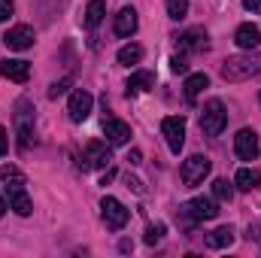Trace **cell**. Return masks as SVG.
Returning a JSON list of instances; mask_svg holds the SVG:
<instances>
[{"instance_id": "cell-26", "label": "cell", "mask_w": 261, "mask_h": 258, "mask_svg": "<svg viewBox=\"0 0 261 258\" xmlns=\"http://www.w3.org/2000/svg\"><path fill=\"white\" fill-rule=\"evenodd\" d=\"M161 234H164V225H149V228H146V243L155 246V243L161 240Z\"/></svg>"}, {"instance_id": "cell-32", "label": "cell", "mask_w": 261, "mask_h": 258, "mask_svg": "<svg viewBox=\"0 0 261 258\" xmlns=\"http://www.w3.org/2000/svg\"><path fill=\"white\" fill-rule=\"evenodd\" d=\"M128 189H134L137 194H143V183L140 179H128Z\"/></svg>"}, {"instance_id": "cell-7", "label": "cell", "mask_w": 261, "mask_h": 258, "mask_svg": "<svg viewBox=\"0 0 261 258\" xmlns=\"http://www.w3.org/2000/svg\"><path fill=\"white\" fill-rule=\"evenodd\" d=\"M206 173H210V158H206V155H192V158H186V161H182V170H179L186 189L200 186Z\"/></svg>"}, {"instance_id": "cell-5", "label": "cell", "mask_w": 261, "mask_h": 258, "mask_svg": "<svg viewBox=\"0 0 261 258\" xmlns=\"http://www.w3.org/2000/svg\"><path fill=\"white\" fill-rule=\"evenodd\" d=\"M110 161H113L110 146L100 143V140L88 143V146L82 149V155H79V167H82V170H100V167H107Z\"/></svg>"}, {"instance_id": "cell-29", "label": "cell", "mask_w": 261, "mask_h": 258, "mask_svg": "<svg viewBox=\"0 0 261 258\" xmlns=\"http://www.w3.org/2000/svg\"><path fill=\"white\" fill-rule=\"evenodd\" d=\"M12 15V0H0V21H6Z\"/></svg>"}, {"instance_id": "cell-31", "label": "cell", "mask_w": 261, "mask_h": 258, "mask_svg": "<svg viewBox=\"0 0 261 258\" xmlns=\"http://www.w3.org/2000/svg\"><path fill=\"white\" fill-rule=\"evenodd\" d=\"M243 6H246L249 12H261V0H243Z\"/></svg>"}, {"instance_id": "cell-22", "label": "cell", "mask_w": 261, "mask_h": 258, "mask_svg": "<svg viewBox=\"0 0 261 258\" xmlns=\"http://www.w3.org/2000/svg\"><path fill=\"white\" fill-rule=\"evenodd\" d=\"M103 15H107V3L103 0H88V6H85V28H97L103 21Z\"/></svg>"}, {"instance_id": "cell-17", "label": "cell", "mask_w": 261, "mask_h": 258, "mask_svg": "<svg viewBox=\"0 0 261 258\" xmlns=\"http://www.w3.org/2000/svg\"><path fill=\"white\" fill-rule=\"evenodd\" d=\"M128 94H143V91H149V88H155V73H149V70H140V73H134L128 79Z\"/></svg>"}, {"instance_id": "cell-21", "label": "cell", "mask_w": 261, "mask_h": 258, "mask_svg": "<svg viewBox=\"0 0 261 258\" xmlns=\"http://www.w3.org/2000/svg\"><path fill=\"white\" fill-rule=\"evenodd\" d=\"M206 85H210V76H206V73H195V76H189V79H186V100L195 104L197 94H200Z\"/></svg>"}, {"instance_id": "cell-9", "label": "cell", "mask_w": 261, "mask_h": 258, "mask_svg": "<svg viewBox=\"0 0 261 258\" xmlns=\"http://www.w3.org/2000/svg\"><path fill=\"white\" fill-rule=\"evenodd\" d=\"M234 152H237V158H243V161L258 158V134L252 128L237 131V137H234Z\"/></svg>"}, {"instance_id": "cell-19", "label": "cell", "mask_w": 261, "mask_h": 258, "mask_svg": "<svg viewBox=\"0 0 261 258\" xmlns=\"http://www.w3.org/2000/svg\"><path fill=\"white\" fill-rule=\"evenodd\" d=\"M234 186L243 189V192H255V189H261V173L258 170H249V167H240L237 176H234Z\"/></svg>"}, {"instance_id": "cell-3", "label": "cell", "mask_w": 261, "mask_h": 258, "mask_svg": "<svg viewBox=\"0 0 261 258\" xmlns=\"http://www.w3.org/2000/svg\"><path fill=\"white\" fill-rule=\"evenodd\" d=\"M228 125V113H225V104L222 100H206L203 104V113H200V131L206 137H219Z\"/></svg>"}, {"instance_id": "cell-10", "label": "cell", "mask_w": 261, "mask_h": 258, "mask_svg": "<svg viewBox=\"0 0 261 258\" xmlns=\"http://www.w3.org/2000/svg\"><path fill=\"white\" fill-rule=\"evenodd\" d=\"M91 107H94V97L88 94V91H73L70 94V104H67V113H70V119L73 122H85L88 116H91Z\"/></svg>"}, {"instance_id": "cell-6", "label": "cell", "mask_w": 261, "mask_h": 258, "mask_svg": "<svg viewBox=\"0 0 261 258\" xmlns=\"http://www.w3.org/2000/svg\"><path fill=\"white\" fill-rule=\"evenodd\" d=\"M100 216H103L107 228H113V231H122L130 219L128 207H125L119 197H103V200H100Z\"/></svg>"}, {"instance_id": "cell-35", "label": "cell", "mask_w": 261, "mask_h": 258, "mask_svg": "<svg viewBox=\"0 0 261 258\" xmlns=\"http://www.w3.org/2000/svg\"><path fill=\"white\" fill-rule=\"evenodd\" d=\"M3 213H6V200L0 197V219H3Z\"/></svg>"}, {"instance_id": "cell-20", "label": "cell", "mask_w": 261, "mask_h": 258, "mask_svg": "<svg viewBox=\"0 0 261 258\" xmlns=\"http://www.w3.org/2000/svg\"><path fill=\"white\" fill-rule=\"evenodd\" d=\"M137 31V12L130 9V6H125L119 15H116V34L119 37H130Z\"/></svg>"}, {"instance_id": "cell-14", "label": "cell", "mask_w": 261, "mask_h": 258, "mask_svg": "<svg viewBox=\"0 0 261 258\" xmlns=\"http://www.w3.org/2000/svg\"><path fill=\"white\" fill-rule=\"evenodd\" d=\"M0 73H3L6 79H12V82H28V76H31V64L21 61V58H6V61L0 64Z\"/></svg>"}, {"instance_id": "cell-13", "label": "cell", "mask_w": 261, "mask_h": 258, "mask_svg": "<svg viewBox=\"0 0 261 258\" xmlns=\"http://www.w3.org/2000/svg\"><path fill=\"white\" fill-rule=\"evenodd\" d=\"M103 134H107V143L110 146H125L130 140V125L122 119H107L103 122Z\"/></svg>"}, {"instance_id": "cell-30", "label": "cell", "mask_w": 261, "mask_h": 258, "mask_svg": "<svg viewBox=\"0 0 261 258\" xmlns=\"http://www.w3.org/2000/svg\"><path fill=\"white\" fill-rule=\"evenodd\" d=\"M6 146H9V137H6V128L0 125V158L6 155Z\"/></svg>"}, {"instance_id": "cell-4", "label": "cell", "mask_w": 261, "mask_h": 258, "mask_svg": "<svg viewBox=\"0 0 261 258\" xmlns=\"http://www.w3.org/2000/svg\"><path fill=\"white\" fill-rule=\"evenodd\" d=\"M179 216L189 219V222H210V219L219 216V207H216L213 197H192L189 203L179 207Z\"/></svg>"}, {"instance_id": "cell-24", "label": "cell", "mask_w": 261, "mask_h": 258, "mask_svg": "<svg viewBox=\"0 0 261 258\" xmlns=\"http://www.w3.org/2000/svg\"><path fill=\"white\" fill-rule=\"evenodd\" d=\"M167 15L173 21H182L189 15V0H167Z\"/></svg>"}, {"instance_id": "cell-28", "label": "cell", "mask_w": 261, "mask_h": 258, "mask_svg": "<svg viewBox=\"0 0 261 258\" xmlns=\"http://www.w3.org/2000/svg\"><path fill=\"white\" fill-rule=\"evenodd\" d=\"M67 85H70V79H61V82H52V88H49V97H58V94H64Z\"/></svg>"}, {"instance_id": "cell-33", "label": "cell", "mask_w": 261, "mask_h": 258, "mask_svg": "<svg viewBox=\"0 0 261 258\" xmlns=\"http://www.w3.org/2000/svg\"><path fill=\"white\" fill-rule=\"evenodd\" d=\"M113 179H116V170H107V176L100 179V186H107V183H113Z\"/></svg>"}, {"instance_id": "cell-36", "label": "cell", "mask_w": 261, "mask_h": 258, "mask_svg": "<svg viewBox=\"0 0 261 258\" xmlns=\"http://www.w3.org/2000/svg\"><path fill=\"white\" fill-rule=\"evenodd\" d=\"M258 100H261V94H258Z\"/></svg>"}, {"instance_id": "cell-12", "label": "cell", "mask_w": 261, "mask_h": 258, "mask_svg": "<svg viewBox=\"0 0 261 258\" xmlns=\"http://www.w3.org/2000/svg\"><path fill=\"white\" fill-rule=\"evenodd\" d=\"M6 194H9V210H15L18 216H31L34 213V203H31V197L24 192V183L21 186H3Z\"/></svg>"}, {"instance_id": "cell-8", "label": "cell", "mask_w": 261, "mask_h": 258, "mask_svg": "<svg viewBox=\"0 0 261 258\" xmlns=\"http://www.w3.org/2000/svg\"><path fill=\"white\" fill-rule=\"evenodd\" d=\"M161 134H164L170 152L179 155V149H182V143H186V119H182V116H167V119L161 122Z\"/></svg>"}, {"instance_id": "cell-27", "label": "cell", "mask_w": 261, "mask_h": 258, "mask_svg": "<svg viewBox=\"0 0 261 258\" xmlns=\"http://www.w3.org/2000/svg\"><path fill=\"white\" fill-rule=\"evenodd\" d=\"M170 70H173V73H186V70H189V61H186L182 55H173V61H170Z\"/></svg>"}, {"instance_id": "cell-34", "label": "cell", "mask_w": 261, "mask_h": 258, "mask_svg": "<svg viewBox=\"0 0 261 258\" xmlns=\"http://www.w3.org/2000/svg\"><path fill=\"white\" fill-rule=\"evenodd\" d=\"M128 161H130V164H140V152H137V149L128 155Z\"/></svg>"}, {"instance_id": "cell-11", "label": "cell", "mask_w": 261, "mask_h": 258, "mask_svg": "<svg viewBox=\"0 0 261 258\" xmlns=\"http://www.w3.org/2000/svg\"><path fill=\"white\" fill-rule=\"evenodd\" d=\"M3 43H6V49H12V52H24V49L34 46V28H28V24H15L12 31H6Z\"/></svg>"}, {"instance_id": "cell-2", "label": "cell", "mask_w": 261, "mask_h": 258, "mask_svg": "<svg viewBox=\"0 0 261 258\" xmlns=\"http://www.w3.org/2000/svg\"><path fill=\"white\" fill-rule=\"evenodd\" d=\"M15 137H18V149H28L34 140V104L28 97L15 100Z\"/></svg>"}, {"instance_id": "cell-23", "label": "cell", "mask_w": 261, "mask_h": 258, "mask_svg": "<svg viewBox=\"0 0 261 258\" xmlns=\"http://www.w3.org/2000/svg\"><path fill=\"white\" fill-rule=\"evenodd\" d=\"M116 58H119V64H125V67L140 64V61H143V46H137V43H130V46H122Z\"/></svg>"}, {"instance_id": "cell-18", "label": "cell", "mask_w": 261, "mask_h": 258, "mask_svg": "<svg viewBox=\"0 0 261 258\" xmlns=\"http://www.w3.org/2000/svg\"><path fill=\"white\" fill-rule=\"evenodd\" d=\"M231 243H234V228L231 225H222V228H216V231L206 234V246L210 249H225Z\"/></svg>"}, {"instance_id": "cell-15", "label": "cell", "mask_w": 261, "mask_h": 258, "mask_svg": "<svg viewBox=\"0 0 261 258\" xmlns=\"http://www.w3.org/2000/svg\"><path fill=\"white\" fill-rule=\"evenodd\" d=\"M234 43H237L240 49L252 52V49H258L261 46V31L255 28V24H240L237 34H234Z\"/></svg>"}, {"instance_id": "cell-1", "label": "cell", "mask_w": 261, "mask_h": 258, "mask_svg": "<svg viewBox=\"0 0 261 258\" xmlns=\"http://www.w3.org/2000/svg\"><path fill=\"white\" fill-rule=\"evenodd\" d=\"M261 76V52H249V55H234L222 61V79L225 82H249Z\"/></svg>"}, {"instance_id": "cell-16", "label": "cell", "mask_w": 261, "mask_h": 258, "mask_svg": "<svg viewBox=\"0 0 261 258\" xmlns=\"http://www.w3.org/2000/svg\"><path fill=\"white\" fill-rule=\"evenodd\" d=\"M176 43H179V49H186V52H197V49H206V31H203V28L186 31V34H179V37H176Z\"/></svg>"}, {"instance_id": "cell-25", "label": "cell", "mask_w": 261, "mask_h": 258, "mask_svg": "<svg viewBox=\"0 0 261 258\" xmlns=\"http://www.w3.org/2000/svg\"><path fill=\"white\" fill-rule=\"evenodd\" d=\"M213 194H216V200H231V197H234V183L216 179V183H213Z\"/></svg>"}]
</instances>
